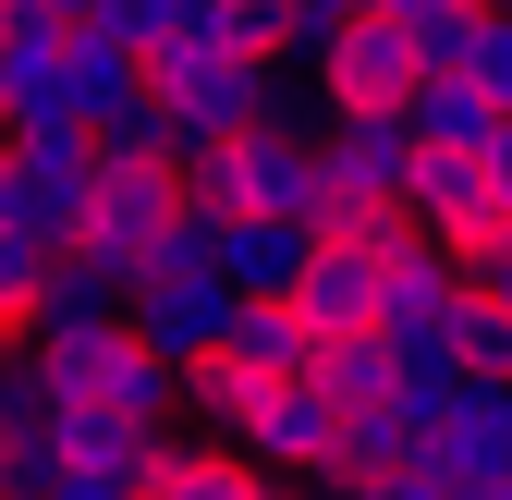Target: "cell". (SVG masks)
<instances>
[{
	"label": "cell",
	"instance_id": "6da1fadb",
	"mask_svg": "<svg viewBox=\"0 0 512 500\" xmlns=\"http://www.w3.org/2000/svg\"><path fill=\"white\" fill-rule=\"evenodd\" d=\"M183 208L208 220H330V159H317V135H232L208 159H183Z\"/></svg>",
	"mask_w": 512,
	"mask_h": 500
},
{
	"label": "cell",
	"instance_id": "d4e9b609",
	"mask_svg": "<svg viewBox=\"0 0 512 500\" xmlns=\"http://www.w3.org/2000/svg\"><path fill=\"white\" fill-rule=\"evenodd\" d=\"M476 293H488V305H500V318H512V244H500V257L476 269Z\"/></svg>",
	"mask_w": 512,
	"mask_h": 500
},
{
	"label": "cell",
	"instance_id": "4316f807",
	"mask_svg": "<svg viewBox=\"0 0 512 500\" xmlns=\"http://www.w3.org/2000/svg\"><path fill=\"white\" fill-rule=\"evenodd\" d=\"M37 500H110V488H86V476H74V464H61V476H49V488H37Z\"/></svg>",
	"mask_w": 512,
	"mask_h": 500
},
{
	"label": "cell",
	"instance_id": "484cf974",
	"mask_svg": "<svg viewBox=\"0 0 512 500\" xmlns=\"http://www.w3.org/2000/svg\"><path fill=\"white\" fill-rule=\"evenodd\" d=\"M366 13H391V25H427V13H452V0H366Z\"/></svg>",
	"mask_w": 512,
	"mask_h": 500
},
{
	"label": "cell",
	"instance_id": "7a4b0ae2",
	"mask_svg": "<svg viewBox=\"0 0 512 500\" xmlns=\"http://www.w3.org/2000/svg\"><path fill=\"white\" fill-rule=\"evenodd\" d=\"M98 135L86 122H13L0 135V232H25V244H74L86 232V196H98Z\"/></svg>",
	"mask_w": 512,
	"mask_h": 500
},
{
	"label": "cell",
	"instance_id": "8992f818",
	"mask_svg": "<svg viewBox=\"0 0 512 500\" xmlns=\"http://www.w3.org/2000/svg\"><path fill=\"white\" fill-rule=\"evenodd\" d=\"M232 281L220 269H147L135 293H122V318H135V342L147 354H171V366H208L220 342H232Z\"/></svg>",
	"mask_w": 512,
	"mask_h": 500
},
{
	"label": "cell",
	"instance_id": "ac0fdd59",
	"mask_svg": "<svg viewBox=\"0 0 512 500\" xmlns=\"http://www.w3.org/2000/svg\"><path fill=\"white\" fill-rule=\"evenodd\" d=\"M98 159H171V122H159V86H147V98H122V110L98 122Z\"/></svg>",
	"mask_w": 512,
	"mask_h": 500
},
{
	"label": "cell",
	"instance_id": "836d02e7",
	"mask_svg": "<svg viewBox=\"0 0 512 500\" xmlns=\"http://www.w3.org/2000/svg\"><path fill=\"white\" fill-rule=\"evenodd\" d=\"M269 500H293V488H269Z\"/></svg>",
	"mask_w": 512,
	"mask_h": 500
},
{
	"label": "cell",
	"instance_id": "1f68e13d",
	"mask_svg": "<svg viewBox=\"0 0 512 500\" xmlns=\"http://www.w3.org/2000/svg\"><path fill=\"white\" fill-rule=\"evenodd\" d=\"M0 452H13V427H0Z\"/></svg>",
	"mask_w": 512,
	"mask_h": 500
},
{
	"label": "cell",
	"instance_id": "f1b7e54d",
	"mask_svg": "<svg viewBox=\"0 0 512 500\" xmlns=\"http://www.w3.org/2000/svg\"><path fill=\"white\" fill-rule=\"evenodd\" d=\"M49 13H86V0H49Z\"/></svg>",
	"mask_w": 512,
	"mask_h": 500
},
{
	"label": "cell",
	"instance_id": "2e32d148",
	"mask_svg": "<svg viewBox=\"0 0 512 500\" xmlns=\"http://www.w3.org/2000/svg\"><path fill=\"white\" fill-rule=\"evenodd\" d=\"M452 366H464V379H512V318H500L488 293L452 305Z\"/></svg>",
	"mask_w": 512,
	"mask_h": 500
},
{
	"label": "cell",
	"instance_id": "d6986e66",
	"mask_svg": "<svg viewBox=\"0 0 512 500\" xmlns=\"http://www.w3.org/2000/svg\"><path fill=\"white\" fill-rule=\"evenodd\" d=\"M464 86L512 122V13H500V0H488V25H476V61H464Z\"/></svg>",
	"mask_w": 512,
	"mask_h": 500
},
{
	"label": "cell",
	"instance_id": "7402d4cb",
	"mask_svg": "<svg viewBox=\"0 0 512 500\" xmlns=\"http://www.w3.org/2000/svg\"><path fill=\"white\" fill-rule=\"evenodd\" d=\"M317 500H452V476H439V464H403V476H330Z\"/></svg>",
	"mask_w": 512,
	"mask_h": 500
},
{
	"label": "cell",
	"instance_id": "5bb4252c",
	"mask_svg": "<svg viewBox=\"0 0 512 500\" xmlns=\"http://www.w3.org/2000/svg\"><path fill=\"white\" fill-rule=\"evenodd\" d=\"M317 391L330 403H391L403 391V342L391 330H330L317 342Z\"/></svg>",
	"mask_w": 512,
	"mask_h": 500
},
{
	"label": "cell",
	"instance_id": "d6a6232c",
	"mask_svg": "<svg viewBox=\"0 0 512 500\" xmlns=\"http://www.w3.org/2000/svg\"><path fill=\"white\" fill-rule=\"evenodd\" d=\"M0 135H13V110H0Z\"/></svg>",
	"mask_w": 512,
	"mask_h": 500
},
{
	"label": "cell",
	"instance_id": "9a60e30c",
	"mask_svg": "<svg viewBox=\"0 0 512 500\" xmlns=\"http://www.w3.org/2000/svg\"><path fill=\"white\" fill-rule=\"evenodd\" d=\"M147 500H269V476H256L244 452H220V440H196V452H159Z\"/></svg>",
	"mask_w": 512,
	"mask_h": 500
},
{
	"label": "cell",
	"instance_id": "ffe728a7",
	"mask_svg": "<svg viewBox=\"0 0 512 500\" xmlns=\"http://www.w3.org/2000/svg\"><path fill=\"white\" fill-rule=\"evenodd\" d=\"M354 25H366V0H293V61L317 74V61H330V49H342Z\"/></svg>",
	"mask_w": 512,
	"mask_h": 500
},
{
	"label": "cell",
	"instance_id": "52a82bcc",
	"mask_svg": "<svg viewBox=\"0 0 512 500\" xmlns=\"http://www.w3.org/2000/svg\"><path fill=\"white\" fill-rule=\"evenodd\" d=\"M427 86V49H415V25H391V13H366L330 61H317V98L330 110H403Z\"/></svg>",
	"mask_w": 512,
	"mask_h": 500
},
{
	"label": "cell",
	"instance_id": "4dcf8cb0",
	"mask_svg": "<svg viewBox=\"0 0 512 500\" xmlns=\"http://www.w3.org/2000/svg\"><path fill=\"white\" fill-rule=\"evenodd\" d=\"M0 25H13V0H0Z\"/></svg>",
	"mask_w": 512,
	"mask_h": 500
},
{
	"label": "cell",
	"instance_id": "8fae6325",
	"mask_svg": "<svg viewBox=\"0 0 512 500\" xmlns=\"http://www.w3.org/2000/svg\"><path fill=\"white\" fill-rule=\"evenodd\" d=\"M403 122H415V147H427V159H476V147L500 135V110H488L464 74H427V86L403 98Z\"/></svg>",
	"mask_w": 512,
	"mask_h": 500
},
{
	"label": "cell",
	"instance_id": "44dd1931",
	"mask_svg": "<svg viewBox=\"0 0 512 500\" xmlns=\"http://www.w3.org/2000/svg\"><path fill=\"white\" fill-rule=\"evenodd\" d=\"M476 25H488V0H452V13H427V25H415L427 74H464V61H476Z\"/></svg>",
	"mask_w": 512,
	"mask_h": 500
},
{
	"label": "cell",
	"instance_id": "603a6c76",
	"mask_svg": "<svg viewBox=\"0 0 512 500\" xmlns=\"http://www.w3.org/2000/svg\"><path fill=\"white\" fill-rule=\"evenodd\" d=\"M86 25L122 37V49H159V37H171V0H86Z\"/></svg>",
	"mask_w": 512,
	"mask_h": 500
},
{
	"label": "cell",
	"instance_id": "e575fe53",
	"mask_svg": "<svg viewBox=\"0 0 512 500\" xmlns=\"http://www.w3.org/2000/svg\"><path fill=\"white\" fill-rule=\"evenodd\" d=\"M500 13H512V0H500Z\"/></svg>",
	"mask_w": 512,
	"mask_h": 500
},
{
	"label": "cell",
	"instance_id": "ba28073f",
	"mask_svg": "<svg viewBox=\"0 0 512 500\" xmlns=\"http://www.w3.org/2000/svg\"><path fill=\"white\" fill-rule=\"evenodd\" d=\"M49 452L61 464H74L86 488H110V500H147V476H159V427H135V415H74V403H61L49 415Z\"/></svg>",
	"mask_w": 512,
	"mask_h": 500
},
{
	"label": "cell",
	"instance_id": "83f0119b",
	"mask_svg": "<svg viewBox=\"0 0 512 500\" xmlns=\"http://www.w3.org/2000/svg\"><path fill=\"white\" fill-rule=\"evenodd\" d=\"M452 500H512V476H452Z\"/></svg>",
	"mask_w": 512,
	"mask_h": 500
},
{
	"label": "cell",
	"instance_id": "30bf717a",
	"mask_svg": "<svg viewBox=\"0 0 512 500\" xmlns=\"http://www.w3.org/2000/svg\"><path fill=\"white\" fill-rule=\"evenodd\" d=\"M220 366H244V379H317V330H305V305H232Z\"/></svg>",
	"mask_w": 512,
	"mask_h": 500
},
{
	"label": "cell",
	"instance_id": "cb8c5ba5",
	"mask_svg": "<svg viewBox=\"0 0 512 500\" xmlns=\"http://www.w3.org/2000/svg\"><path fill=\"white\" fill-rule=\"evenodd\" d=\"M476 159H488V196H500V208H512V122H500V135H488V147H476Z\"/></svg>",
	"mask_w": 512,
	"mask_h": 500
},
{
	"label": "cell",
	"instance_id": "7c38bea8",
	"mask_svg": "<svg viewBox=\"0 0 512 500\" xmlns=\"http://www.w3.org/2000/svg\"><path fill=\"white\" fill-rule=\"evenodd\" d=\"M122 293H135L122 269H98V257H74V244H61V257H49V293H37V342H49V330H110Z\"/></svg>",
	"mask_w": 512,
	"mask_h": 500
},
{
	"label": "cell",
	"instance_id": "f546056e",
	"mask_svg": "<svg viewBox=\"0 0 512 500\" xmlns=\"http://www.w3.org/2000/svg\"><path fill=\"white\" fill-rule=\"evenodd\" d=\"M0 366H13V330H0Z\"/></svg>",
	"mask_w": 512,
	"mask_h": 500
},
{
	"label": "cell",
	"instance_id": "5b68a950",
	"mask_svg": "<svg viewBox=\"0 0 512 500\" xmlns=\"http://www.w3.org/2000/svg\"><path fill=\"white\" fill-rule=\"evenodd\" d=\"M317 159H330V220H354V208H403L415 171H427V147H415L403 110H330V122H317ZM330 220H317V232H330Z\"/></svg>",
	"mask_w": 512,
	"mask_h": 500
},
{
	"label": "cell",
	"instance_id": "277c9868",
	"mask_svg": "<svg viewBox=\"0 0 512 500\" xmlns=\"http://www.w3.org/2000/svg\"><path fill=\"white\" fill-rule=\"evenodd\" d=\"M171 220H183V159H110L98 196H86L74 257H98V269H122V281H147L159 244H171Z\"/></svg>",
	"mask_w": 512,
	"mask_h": 500
},
{
	"label": "cell",
	"instance_id": "3957f363",
	"mask_svg": "<svg viewBox=\"0 0 512 500\" xmlns=\"http://www.w3.org/2000/svg\"><path fill=\"white\" fill-rule=\"evenodd\" d=\"M49 366V403H74V415H135V427H171L183 403V366L135 342V318H110V330H49L37 342Z\"/></svg>",
	"mask_w": 512,
	"mask_h": 500
},
{
	"label": "cell",
	"instance_id": "9c48e42d",
	"mask_svg": "<svg viewBox=\"0 0 512 500\" xmlns=\"http://www.w3.org/2000/svg\"><path fill=\"white\" fill-rule=\"evenodd\" d=\"M305 257H317L305 220H220V281L244 305H293L305 293Z\"/></svg>",
	"mask_w": 512,
	"mask_h": 500
},
{
	"label": "cell",
	"instance_id": "4fadbf2b",
	"mask_svg": "<svg viewBox=\"0 0 512 500\" xmlns=\"http://www.w3.org/2000/svg\"><path fill=\"white\" fill-rule=\"evenodd\" d=\"M403 464H439V440L403 415V391L391 403H354L342 415V476H403Z\"/></svg>",
	"mask_w": 512,
	"mask_h": 500
},
{
	"label": "cell",
	"instance_id": "e0dca14e",
	"mask_svg": "<svg viewBox=\"0 0 512 500\" xmlns=\"http://www.w3.org/2000/svg\"><path fill=\"white\" fill-rule=\"evenodd\" d=\"M37 293H49V244L0 232V330H13V342H37Z\"/></svg>",
	"mask_w": 512,
	"mask_h": 500
}]
</instances>
